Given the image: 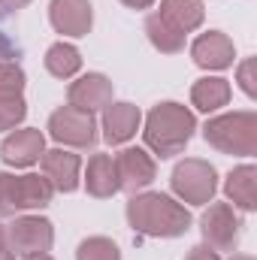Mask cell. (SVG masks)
Instances as JSON below:
<instances>
[{"label":"cell","instance_id":"obj_1","mask_svg":"<svg viewBox=\"0 0 257 260\" xmlns=\"http://www.w3.org/2000/svg\"><path fill=\"white\" fill-rule=\"evenodd\" d=\"M127 224L142 233V236H154V239H176L185 236L191 227V212L176 203L167 194H133L127 203Z\"/></svg>","mask_w":257,"mask_h":260},{"label":"cell","instance_id":"obj_2","mask_svg":"<svg viewBox=\"0 0 257 260\" xmlns=\"http://www.w3.org/2000/svg\"><path fill=\"white\" fill-rule=\"evenodd\" d=\"M194 130H197V118L191 109L176 100H164L148 112L142 139L157 157H176L191 142Z\"/></svg>","mask_w":257,"mask_h":260},{"label":"cell","instance_id":"obj_3","mask_svg":"<svg viewBox=\"0 0 257 260\" xmlns=\"http://www.w3.org/2000/svg\"><path fill=\"white\" fill-rule=\"evenodd\" d=\"M203 136L212 148L224 151V154H239V157H251L257 151V115L251 109H239V112H224L206 121Z\"/></svg>","mask_w":257,"mask_h":260},{"label":"cell","instance_id":"obj_4","mask_svg":"<svg viewBox=\"0 0 257 260\" xmlns=\"http://www.w3.org/2000/svg\"><path fill=\"white\" fill-rule=\"evenodd\" d=\"M170 185H173V194L182 203L206 206V203H212V197L218 191V173H215V167L209 160L185 157L182 164H176Z\"/></svg>","mask_w":257,"mask_h":260},{"label":"cell","instance_id":"obj_5","mask_svg":"<svg viewBox=\"0 0 257 260\" xmlns=\"http://www.w3.org/2000/svg\"><path fill=\"white\" fill-rule=\"evenodd\" d=\"M49 136L58 145H70V148H91L97 142V121L91 112H82L76 106H61L52 112L49 118Z\"/></svg>","mask_w":257,"mask_h":260},{"label":"cell","instance_id":"obj_6","mask_svg":"<svg viewBox=\"0 0 257 260\" xmlns=\"http://www.w3.org/2000/svg\"><path fill=\"white\" fill-rule=\"evenodd\" d=\"M55 242V227L49 218L40 215H21L6 227V248L27 257V254H46Z\"/></svg>","mask_w":257,"mask_h":260},{"label":"cell","instance_id":"obj_7","mask_svg":"<svg viewBox=\"0 0 257 260\" xmlns=\"http://www.w3.org/2000/svg\"><path fill=\"white\" fill-rule=\"evenodd\" d=\"M239 230H242V221L230 203H212L200 218V233L206 245L215 251H233L239 245Z\"/></svg>","mask_w":257,"mask_h":260},{"label":"cell","instance_id":"obj_8","mask_svg":"<svg viewBox=\"0 0 257 260\" xmlns=\"http://www.w3.org/2000/svg\"><path fill=\"white\" fill-rule=\"evenodd\" d=\"M115 170H118V185L127 194H139L148 188L157 176V164L145 148H124L115 154Z\"/></svg>","mask_w":257,"mask_h":260},{"label":"cell","instance_id":"obj_9","mask_svg":"<svg viewBox=\"0 0 257 260\" xmlns=\"http://www.w3.org/2000/svg\"><path fill=\"white\" fill-rule=\"evenodd\" d=\"M67 100H70V106L94 115V112H100L112 103V82L103 73H85L76 82H70Z\"/></svg>","mask_w":257,"mask_h":260},{"label":"cell","instance_id":"obj_10","mask_svg":"<svg viewBox=\"0 0 257 260\" xmlns=\"http://www.w3.org/2000/svg\"><path fill=\"white\" fill-rule=\"evenodd\" d=\"M46 151V136L37 127H21L12 130L0 142V157L6 167H34Z\"/></svg>","mask_w":257,"mask_h":260},{"label":"cell","instance_id":"obj_11","mask_svg":"<svg viewBox=\"0 0 257 260\" xmlns=\"http://www.w3.org/2000/svg\"><path fill=\"white\" fill-rule=\"evenodd\" d=\"M49 21L64 37H85L94 24L91 0H52L49 3Z\"/></svg>","mask_w":257,"mask_h":260},{"label":"cell","instance_id":"obj_12","mask_svg":"<svg viewBox=\"0 0 257 260\" xmlns=\"http://www.w3.org/2000/svg\"><path fill=\"white\" fill-rule=\"evenodd\" d=\"M40 164H43V176L49 179V185L55 191L73 194L79 188V173H82L79 154H73L67 148H52V151H43Z\"/></svg>","mask_w":257,"mask_h":260},{"label":"cell","instance_id":"obj_13","mask_svg":"<svg viewBox=\"0 0 257 260\" xmlns=\"http://www.w3.org/2000/svg\"><path fill=\"white\" fill-rule=\"evenodd\" d=\"M191 58L197 67L203 70H227L233 67L236 58V49H233V40L221 30H209V34H200L191 46Z\"/></svg>","mask_w":257,"mask_h":260},{"label":"cell","instance_id":"obj_14","mask_svg":"<svg viewBox=\"0 0 257 260\" xmlns=\"http://www.w3.org/2000/svg\"><path fill=\"white\" fill-rule=\"evenodd\" d=\"M142 124V115L133 103H109L103 109V139L109 145H121L136 136V130Z\"/></svg>","mask_w":257,"mask_h":260},{"label":"cell","instance_id":"obj_15","mask_svg":"<svg viewBox=\"0 0 257 260\" xmlns=\"http://www.w3.org/2000/svg\"><path fill=\"white\" fill-rule=\"evenodd\" d=\"M85 188H88V194L97 197V200L115 197L118 191H121V185H118V170H115V157H112V154L97 151V154L88 160V170H85Z\"/></svg>","mask_w":257,"mask_h":260},{"label":"cell","instance_id":"obj_16","mask_svg":"<svg viewBox=\"0 0 257 260\" xmlns=\"http://www.w3.org/2000/svg\"><path fill=\"white\" fill-rule=\"evenodd\" d=\"M224 194L233 203V209L254 212L257 209V170L251 164L236 167V170L227 176V182H224Z\"/></svg>","mask_w":257,"mask_h":260},{"label":"cell","instance_id":"obj_17","mask_svg":"<svg viewBox=\"0 0 257 260\" xmlns=\"http://www.w3.org/2000/svg\"><path fill=\"white\" fill-rule=\"evenodd\" d=\"M55 197V188L49 185L46 176L27 173V176H15V209L18 212H34V209H46Z\"/></svg>","mask_w":257,"mask_h":260},{"label":"cell","instance_id":"obj_18","mask_svg":"<svg viewBox=\"0 0 257 260\" xmlns=\"http://www.w3.org/2000/svg\"><path fill=\"white\" fill-rule=\"evenodd\" d=\"M176 30H182L185 37L197 30L206 18V6L203 0H160V9H157Z\"/></svg>","mask_w":257,"mask_h":260},{"label":"cell","instance_id":"obj_19","mask_svg":"<svg viewBox=\"0 0 257 260\" xmlns=\"http://www.w3.org/2000/svg\"><path fill=\"white\" fill-rule=\"evenodd\" d=\"M230 82L221 79V76H206V79H197L191 88V103L200 112H218L221 106L230 103Z\"/></svg>","mask_w":257,"mask_h":260},{"label":"cell","instance_id":"obj_20","mask_svg":"<svg viewBox=\"0 0 257 260\" xmlns=\"http://www.w3.org/2000/svg\"><path fill=\"white\" fill-rule=\"evenodd\" d=\"M145 34H148V43L160 52V55H179L185 49V34L176 30L160 12H151L145 18Z\"/></svg>","mask_w":257,"mask_h":260},{"label":"cell","instance_id":"obj_21","mask_svg":"<svg viewBox=\"0 0 257 260\" xmlns=\"http://www.w3.org/2000/svg\"><path fill=\"white\" fill-rule=\"evenodd\" d=\"M46 70L55 76V79H73L79 70H82V55H79V49L73 46V43H55V46H49V52H46Z\"/></svg>","mask_w":257,"mask_h":260},{"label":"cell","instance_id":"obj_22","mask_svg":"<svg viewBox=\"0 0 257 260\" xmlns=\"http://www.w3.org/2000/svg\"><path fill=\"white\" fill-rule=\"evenodd\" d=\"M27 115L21 91H0V130H15Z\"/></svg>","mask_w":257,"mask_h":260},{"label":"cell","instance_id":"obj_23","mask_svg":"<svg viewBox=\"0 0 257 260\" xmlns=\"http://www.w3.org/2000/svg\"><path fill=\"white\" fill-rule=\"evenodd\" d=\"M76 260H121V251L112 239L106 236H88L79 242L76 248Z\"/></svg>","mask_w":257,"mask_h":260},{"label":"cell","instance_id":"obj_24","mask_svg":"<svg viewBox=\"0 0 257 260\" xmlns=\"http://www.w3.org/2000/svg\"><path fill=\"white\" fill-rule=\"evenodd\" d=\"M0 91H24V70L18 67V61L0 64Z\"/></svg>","mask_w":257,"mask_h":260},{"label":"cell","instance_id":"obj_25","mask_svg":"<svg viewBox=\"0 0 257 260\" xmlns=\"http://www.w3.org/2000/svg\"><path fill=\"white\" fill-rule=\"evenodd\" d=\"M239 88H242L248 97L257 94V88H254V58H245V61L239 64Z\"/></svg>","mask_w":257,"mask_h":260},{"label":"cell","instance_id":"obj_26","mask_svg":"<svg viewBox=\"0 0 257 260\" xmlns=\"http://www.w3.org/2000/svg\"><path fill=\"white\" fill-rule=\"evenodd\" d=\"M15 58H18V46H15L9 37L0 34V64H3V61H15Z\"/></svg>","mask_w":257,"mask_h":260},{"label":"cell","instance_id":"obj_27","mask_svg":"<svg viewBox=\"0 0 257 260\" xmlns=\"http://www.w3.org/2000/svg\"><path fill=\"white\" fill-rule=\"evenodd\" d=\"M185 260H221V257H218V251L209 248V245H194L191 254H188Z\"/></svg>","mask_w":257,"mask_h":260},{"label":"cell","instance_id":"obj_28","mask_svg":"<svg viewBox=\"0 0 257 260\" xmlns=\"http://www.w3.org/2000/svg\"><path fill=\"white\" fill-rule=\"evenodd\" d=\"M30 0H0V9H6V12H15V9H24Z\"/></svg>","mask_w":257,"mask_h":260},{"label":"cell","instance_id":"obj_29","mask_svg":"<svg viewBox=\"0 0 257 260\" xmlns=\"http://www.w3.org/2000/svg\"><path fill=\"white\" fill-rule=\"evenodd\" d=\"M121 3H124L127 9H148L154 0H121Z\"/></svg>","mask_w":257,"mask_h":260},{"label":"cell","instance_id":"obj_30","mask_svg":"<svg viewBox=\"0 0 257 260\" xmlns=\"http://www.w3.org/2000/svg\"><path fill=\"white\" fill-rule=\"evenodd\" d=\"M24 260H55V257H52V254L46 251V254H27V257H24Z\"/></svg>","mask_w":257,"mask_h":260},{"label":"cell","instance_id":"obj_31","mask_svg":"<svg viewBox=\"0 0 257 260\" xmlns=\"http://www.w3.org/2000/svg\"><path fill=\"white\" fill-rule=\"evenodd\" d=\"M3 248H6V227L0 224V251H3Z\"/></svg>","mask_w":257,"mask_h":260},{"label":"cell","instance_id":"obj_32","mask_svg":"<svg viewBox=\"0 0 257 260\" xmlns=\"http://www.w3.org/2000/svg\"><path fill=\"white\" fill-rule=\"evenodd\" d=\"M0 260H15V254H12L9 248H3V251H0Z\"/></svg>","mask_w":257,"mask_h":260},{"label":"cell","instance_id":"obj_33","mask_svg":"<svg viewBox=\"0 0 257 260\" xmlns=\"http://www.w3.org/2000/svg\"><path fill=\"white\" fill-rule=\"evenodd\" d=\"M230 260H254V257H248V254H233Z\"/></svg>","mask_w":257,"mask_h":260}]
</instances>
